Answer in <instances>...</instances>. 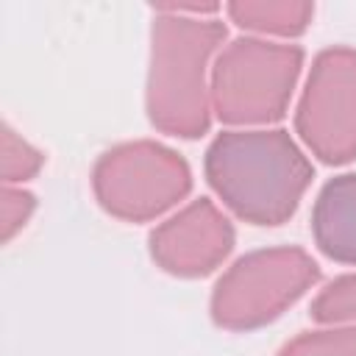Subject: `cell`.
Returning a JSON list of instances; mask_svg holds the SVG:
<instances>
[{
	"mask_svg": "<svg viewBox=\"0 0 356 356\" xmlns=\"http://www.w3.org/2000/svg\"><path fill=\"white\" fill-rule=\"evenodd\" d=\"M203 172L222 206L250 225L286 222L314 167L284 128H231L211 139Z\"/></svg>",
	"mask_w": 356,
	"mask_h": 356,
	"instance_id": "1",
	"label": "cell"
},
{
	"mask_svg": "<svg viewBox=\"0 0 356 356\" xmlns=\"http://www.w3.org/2000/svg\"><path fill=\"white\" fill-rule=\"evenodd\" d=\"M150 22V61L145 108L153 128L197 139L211 125V67L225 47L220 17L175 14L159 6Z\"/></svg>",
	"mask_w": 356,
	"mask_h": 356,
	"instance_id": "2",
	"label": "cell"
},
{
	"mask_svg": "<svg viewBox=\"0 0 356 356\" xmlns=\"http://www.w3.org/2000/svg\"><path fill=\"white\" fill-rule=\"evenodd\" d=\"M300 70V44L239 36L211 67V111L228 125L270 128L286 114Z\"/></svg>",
	"mask_w": 356,
	"mask_h": 356,
	"instance_id": "3",
	"label": "cell"
},
{
	"mask_svg": "<svg viewBox=\"0 0 356 356\" xmlns=\"http://www.w3.org/2000/svg\"><path fill=\"white\" fill-rule=\"evenodd\" d=\"M320 281L317 261L295 245L239 256L211 289V320L225 331H253L278 320Z\"/></svg>",
	"mask_w": 356,
	"mask_h": 356,
	"instance_id": "4",
	"label": "cell"
},
{
	"mask_svg": "<svg viewBox=\"0 0 356 356\" xmlns=\"http://www.w3.org/2000/svg\"><path fill=\"white\" fill-rule=\"evenodd\" d=\"M92 189L111 217L147 222L189 195L192 170L178 150L153 139H134L114 145L95 161Z\"/></svg>",
	"mask_w": 356,
	"mask_h": 356,
	"instance_id": "5",
	"label": "cell"
},
{
	"mask_svg": "<svg viewBox=\"0 0 356 356\" xmlns=\"http://www.w3.org/2000/svg\"><path fill=\"white\" fill-rule=\"evenodd\" d=\"M295 131L325 164L356 159V47L334 44L314 56L298 100Z\"/></svg>",
	"mask_w": 356,
	"mask_h": 356,
	"instance_id": "6",
	"label": "cell"
},
{
	"mask_svg": "<svg viewBox=\"0 0 356 356\" xmlns=\"http://www.w3.org/2000/svg\"><path fill=\"white\" fill-rule=\"evenodd\" d=\"M234 222L209 197L186 203L161 220L147 236L153 261L175 278H200L214 273L234 250Z\"/></svg>",
	"mask_w": 356,
	"mask_h": 356,
	"instance_id": "7",
	"label": "cell"
},
{
	"mask_svg": "<svg viewBox=\"0 0 356 356\" xmlns=\"http://www.w3.org/2000/svg\"><path fill=\"white\" fill-rule=\"evenodd\" d=\"M312 236L331 261L356 264V172L323 184L312 206Z\"/></svg>",
	"mask_w": 356,
	"mask_h": 356,
	"instance_id": "8",
	"label": "cell"
},
{
	"mask_svg": "<svg viewBox=\"0 0 356 356\" xmlns=\"http://www.w3.org/2000/svg\"><path fill=\"white\" fill-rule=\"evenodd\" d=\"M228 19L259 39H295L309 31L314 3L306 0H234L225 6Z\"/></svg>",
	"mask_w": 356,
	"mask_h": 356,
	"instance_id": "9",
	"label": "cell"
},
{
	"mask_svg": "<svg viewBox=\"0 0 356 356\" xmlns=\"http://www.w3.org/2000/svg\"><path fill=\"white\" fill-rule=\"evenodd\" d=\"M278 356H356V325H325L289 339Z\"/></svg>",
	"mask_w": 356,
	"mask_h": 356,
	"instance_id": "10",
	"label": "cell"
},
{
	"mask_svg": "<svg viewBox=\"0 0 356 356\" xmlns=\"http://www.w3.org/2000/svg\"><path fill=\"white\" fill-rule=\"evenodd\" d=\"M312 317L323 325H356V273L323 286L312 300Z\"/></svg>",
	"mask_w": 356,
	"mask_h": 356,
	"instance_id": "11",
	"label": "cell"
},
{
	"mask_svg": "<svg viewBox=\"0 0 356 356\" xmlns=\"http://www.w3.org/2000/svg\"><path fill=\"white\" fill-rule=\"evenodd\" d=\"M0 161H3V181L6 184H25L31 181L42 167H44V153L31 145L22 134L11 128V122H3V147H0Z\"/></svg>",
	"mask_w": 356,
	"mask_h": 356,
	"instance_id": "12",
	"label": "cell"
},
{
	"mask_svg": "<svg viewBox=\"0 0 356 356\" xmlns=\"http://www.w3.org/2000/svg\"><path fill=\"white\" fill-rule=\"evenodd\" d=\"M36 211V195L25 186H3V203H0V236L3 242H11L33 217Z\"/></svg>",
	"mask_w": 356,
	"mask_h": 356,
	"instance_id": "13",
	"label": "cell"
}]
</instances>
